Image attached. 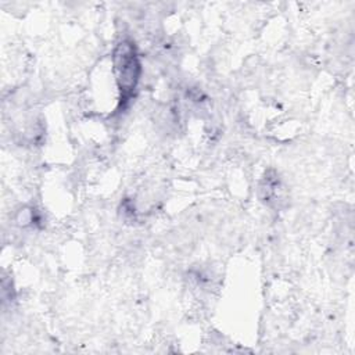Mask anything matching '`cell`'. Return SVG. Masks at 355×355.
I'll use <instances>...</instances> for the list:
<instances>
[{
    "label": "cell",
    "mask_w": 355,
    "mask_h": 355,
    "mask_svg": "<svg viewBox=\"0 0 355 355\" xmlns=\"http://www.w3.org/2000/svg\"><path fill=\"white\" fill-rule=\"evenodd\" d=\"M114 64L118 87L121 90V103L128 101L136 87L140 72V64L132 43L122 42L118 44L114 55Z\"/></svg>",
    "instance_id": "obj_1"
}]
</instances>
